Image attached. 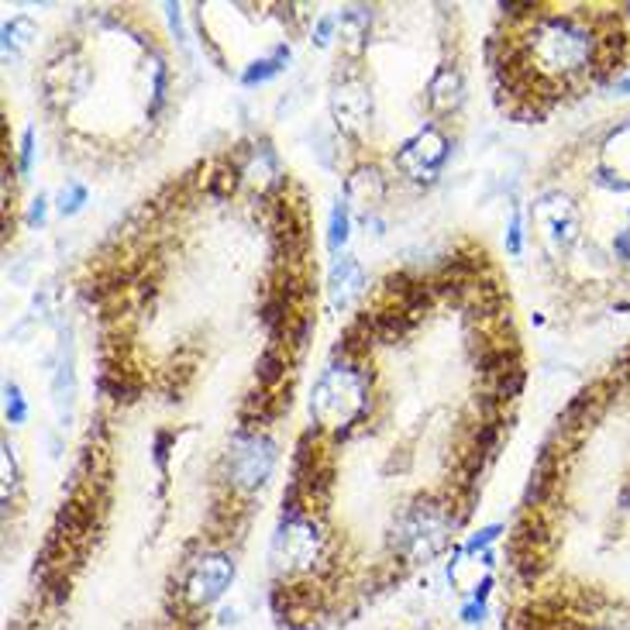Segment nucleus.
<instances>
[{"label":"nucleus","mask_w":630,"mask_h":630,"mask_svg":"<svg viewBox=\"0 0 630 630\" xmlns=\"http://www.w3.org/2000/svg\"><path fill=\"white\" fill-rule=\"evenodd\" d=\"M369 414V376L359 362H334L314 386L310 417L317 427L334 434L352 431V424Z\"/></svg>","instance_id":"1"},{"label":"nucleus","mask_w":630,"mask_h":630,"mask_svg":"<svg viewBox=\"0 0 630 630\" xmlns=\"http://www.w3.org/2000/svg\"><path fill=\"white\" fill-rule=\"evenodd\" d=\"M455 527V513L448 503L434 500V496H417L410 507H403L393 520L390 531V551L396 558H403L407 565L427 562L438 551H445Z\"/></svg>","instance_id":"2"},{"label":"nucleus","mask_w":630,"mask_h":630,"mask_svg":"<svg viewBox=\"0 0 630 630\" xmlns=\"http://www.w3.org/2000/svg\"><path fill=\"white\" fill-rule=\"evenodd\" d=\"M328 558V534L314 524L310 517L293 520V524H279L276 538H272V562L286 575H307Z\"/></svg>","instance_id":"3"},{"label":"nucleus","mask_w":630,"mask_h":630,"mask_svg":"<svg viewBox=\"0 0 630 630\" xmlns=\"http://www.w3.org/2000/svg\"><path fill=\"white\" fill-rule=\"evenodd\" d=\"M272 465H276V445L259 431L238 427L231 434V451H228V482L238 493H255L266 486Z\"/></svg>","instance_id":"4"},{"label":"nucleus","mask_w":630,"mask_h":630,"mask_svg":"<svg viewBox=\"0 0 630 630\" xmlns=\"http://www.w3.org/2000/svg\"><path fill=\"white\" fill-rule=\"evenodd\" d=\"M231 579H235V562H231V555H224V551H207V555H200L197 562L186 565L180 593H183L186 606L204 610V606L217 603L224 593H228Z\"/></svg>","instance_id":"5"},{"label":"nucleus","mask_w":630,"mask_h":630,"mask_svg":"<svg viewBox=\"0 0 630 630\" xmlns=\"http://www.w3.org/2000/svg\"><path fill=\"white\" fill-rule=\"evenodd\" d=\"M448 152H451L448 135L438 128V124H427V128H420L417 135L410 138V142L403 145L400 152H396L393 162H396V169L407 176V180L434 183L441 169H445Z\"/></svg>","instance_id":"6"},{"label":"nucleus","mask_w":630,"mask_h":630,"mask_svg":"<svg viewBox=\"0 0 630 630\" xmlns=\"http://www.w3.org/2000/svg\"><path fill=\"white\" fill-rule=\"evenodd\" d=\"M331 114L345 135H359L372 118V97L359 80L338 83L331 93Z\"/></svg>","instance_id":"7"},{"label":"nucleus","mask_w":630,"mask_h":630,"mask_svg":"<svg viewBox=\"0 0 630 630\" xmlns=\"http://www.w3.org/2000/svg\"><path fill=\"white\" fill-rule=\"evenodd\" d=\"M290 410V393H269V390H252L241 400L238 407V420L248 427V431H259V427L272 424Z\"/></svg>","instance_id":"8"},{"label":"nucleus","mask_w":630,"mask_h":630,"mask_svg":"<svg viewBox=\"0 0 630 630\" xmlns=\"http://www.w3.org/2000/svg\"><path fill=\"white\" fill-rule=\"evenodd\" d=\"M465 100V76L455 66H441L427 83V107L434 114H455Z\"/></svg>","instance_id":"9"},{"label":"nucleus","mask_w":630,"mask_h":630,"mask_svg":"<svg viewBox=\"0 0 630 630\" xmlns=\"http://www.w3.org/2000/svg\"><path fill=\"white\" fill-rule=\"evenodd\" d=\"M383 197H386V180H383V173H379L376 166L352 169V176L345 180V200H348V204L362 207V210H372Z\"/></svg>","instance_id":"10"},{"label":"nucleus","mask_w":630,"mask_h":630,"mask_svg":"<svg viewBox=\"0 0 630 630\" xmlns=\"http://www.w3.org/2000/svg\"><path fill=\"white\" fill-rule=\"evenodd\" d=\"M97 386H100V393L111 396L114 403H124V407L135 403L138 396L145 393V379L138 376L131 365H121V369H104L97 379Z\"/></svg>","instance_id":"11"},{"label":"nucleus","mask_w":630,"mask_h":630,"mask_svg":"<svg viewBox=\"0 0 630 630\" xmlns=\"http://www.w3.org/2000/svg\"><path fill=\"white\" fill-rule=\"evenodd\" d=\"M328 286H331L334 307H348V303L359 297L362 286H365V276H362L359 262H355L352 255H341V259L334 262V269H331Z\"/></svg>","instance_id":"12"},{"label":"nucleus","mask_w":630,"mask_h":630,"mask_svg":"<svg viewBox=\"0 0 630 630\" xmlns=\"http://www.w3.org/2000/svg\"><path fill=\"white\" fill-rule=\"evenodd\" d=\"M286 372H290V355H286V348L269 345L266 352L259 355V362H255V383H259V390L276 393L279 386H283Z\"/></svg>","instance_id":"13"},{"label":"nucleus","mask_w":630,"mask_h":630,"mask_svg":"<svg viewBox=\"0 0 630 630\" xmlns=\"http://www.w3.org/2000/svg\"><path fill=\"white\" fill-rule=\"evenodd\" d=\"M286 62H290V45H276V49H272L269 56L255 59L252 66L245 69L241 83H245V87H255V83H266V80H272V76L283 73Z\"/></svg>","instance_id":"14"},{"label":"nucleus","mask_w":630,"mask_h":630,"mask_svg":"<svg viewBox=\"0 0 630 630\" xmlns=\"http://www.w3.org/2000/svg\"><path fill=\"white\" fill-rule=\"evenodd\" d=\"M238 180H241V166H238V162L221 159V162H217V166L204 176V190L210 193V197L224 200V197H231V193H235Z\"/></svg>","instance_id":"15"},{"label":"nucleus","mask_w":630,"mask_h":630,"mask_svg":"<svg viewBox=\"0 0 630 630\" xmlns=\"http://www.w3.org/2000/svg\"><path fill=\"white\" fill-rule=\"evenodd\" d=\"M524 383H527V369H524V365H517V369L507 372V376L493 379V383H489V393H493L496 400H503V403H513L520 393H524Z\"/></svg>","instance_id":"16"},{"label":"nucleus","mask_w":630,"mask_h":630,"mask_svg":"<svg viewBox=\"0 0 630 630\" xmlns=\"http://www.w3.org/2000/svg\"><path fill=\"white\" fill-rule=\"evenodd\" d=\"M348 221H352V204H348V200H338V204L331 207V228H328L331 252H341V245L348 241Z\"/></svg>","instance_id":"17"},{"label":"nucleus","mask_w":630,"mask_h":630,"mask_svg":"<svg viewBox=\"0 0 630 630\" xmlns=\"http://www.w3.org/2000/svg\"><path fill=\"white\" fill-rule=\"evenodd\" d=\"M31 38H35V25H31L28 18H14L11 25H4V49L7 52H21Z\"/></svg>","instance_id":"18"},{"label":"nucleus","mask_w":630,"mask_h":630,"mask_svg":"<svg viewBox=\"0 0 630 630\" xmlns=\"http://www.w3.org/2000/svg\"><path fill=\"white\" fill-rule=\"evenodd\" d=\"M83 204H87V186L83 183H66L62 186V193H59V214L62 217H73V214H80Z\"/></svg>","instance_id":"19"},{"label":"nucleus","mask_w":630,"mask_h":630,"mask_svg":"<svg viewBox=\"0 0 630 630\" xmlns=\"http://www.w3.org/2000/svg\"><path fill=\"white\" fill-rule=\"evenodd\" d=\"M503 534V524H489V527H482V531L476 534V538H469L462 544V555H476V551H486L489 544H493L496 538Z\"/></svg>","instance_id":"20"},{"label":"nucleus","mask_w":630,"mask_h":630,"mask_svg":"<svg viewBox=\"0 0 630 630\" xmlns=\"http://www.w3.org/2000/svg\"><path fill=\"white\" fill-rule=\"evenodd\" d=\"M7 420L11 424H21V420L28 417V403H25V396H21V390L14 383H7Z\"/></svg>","instance_id":"21"},{"label":"nucleus","mask_w":630,"mask_h":630,"mask_svg":"<svg viewBox=\"0 0 630 630\" xmlns=\"http://www.w3.org/2000/svg\"><path fill=\"white\" fill-rule=\"evenodd\" d=\"M176 441V434L173 431H159L155 434V465H159V472L166 476V462H169V445Z\"/></svg>","instance_id":"22"},{"label":"nucleus","mask_w":630,"mask_h":630,"mask_svg":"<svg viewBox=\"0 0 630 630\" xmlns=\"http://www.w3.org/2000/svg\"><path fill=\"white\" fill-rule=\"evenodd\" d=\"M507 252H510V255H520V252H524V231H520V210H513V217H510Z\"/></svg>","instance_id":"23"},{"label":"nucleus","mask_w":630,"mask_h":630,"mask_svg":"<svg viewBox=\"0 0 630 630\" xmlns=\"http://www.w3.org/2000/svg\"><path fill=\"white\" fill-rule=\"evenodd\" d=\"M338 25H341V18H331V14H328V18H321V21H317V28H314V42L321 45V49H324V45H331V35H334V28H338Z\"/></svg>","instance_id":"24"},{"label":"nucleus","mask_w":630,"mask_h":630,"mask_svg":"<svg viewBox=\"0 0 630 630\" xmlns=\"http://www.w3.org/2000/svg\"><path fill=\"white\" fill-rule=\"evenodd\" d=\"M31 155H35V131L25 128V135H21V173H31Z\"/></svg>","instance_id":"25"},{"label":"nucleus","mask_w":630,"mask_h":630,"mask_svg":"<svg viewBox=\"0 0 630 630\" xmlns=\"http://www.w3.org/2000/svg\"><path fill=\"white\" fill-rule=\"evenodd\" d=\"M482 617H486V603L472 600L469 606H462V620H465V624H482Z\"/></svg>","instance_id":"26"},{"label":"nucleus","mask_w":630,"mask_h":630,"mask_svg":"<svg viewBox=\"0 0 630 630\" xmlns=\"http://www.w3.org/2000/svg\"><path fill=\"white\" fill-rule=\"evenodd\" d=\"M169 11V28H173V35L180 38V45L186 49V31H183V14H180V7H166Z\"/></svg>","instance_id":"27"},{"label":"nucleus","mask_w":630,"mask_h":630,"mask_svg":"<svg viewBox=\"0 0 630 630\" xmlns=\"http://www.w3.org/2000/svg\"><path fill=\"white\" fill-rule=\"evenodd\" d=\"M45 214H49V200L38 197L28 210V224H45Z\"/></svg>","instance_id":"28"},{"label":"nucleus","mask_w":630,"mask_h":630,"mask_svg":"<svg viewBox=\"0 0 630 630\" xmlns=\"http://www.w3.org/2000/svg\"><path fill=\"white\" fill-rule=\"evenodd\" d=\"M613 90H617V93H630V73H627V76H620L617 87H613Z\"/></svg>","instance_id":"29"}]
</instances>
